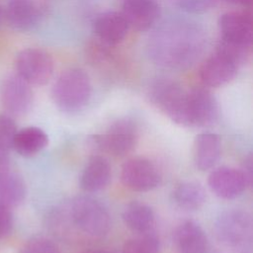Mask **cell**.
<instances>
[{
  "instance_id": "cell-28",
  "label": "cell",
  "mask_w": 253,
  "mask_h": 253,
  "mask_svg": "<svg viewBox=\"0 0 253 253\" xmlns=\"http://www.w3.org/2000/svg\"><path fill=\"white\" fill-rule=\"evenodd\" d=\"M14 218L10 208L0 203V239L6 237L12 230Z\"/></svg>"
},
{
  "instance_id": "cell-10",
  "label": "cell",
  "mask_w": 253,
  "mask_h": 253,
  "mask_svg": "<svg viewBox=\"0 0 253 253\" xmlns=\"http://www.w3.org/2000/svg\"><path fill=\"white\" fill-rule=\"evenodd\" d=\"M32 85L18 74L6 76L0 84V101L5 110L14 116L30 112L34 102Z\"/></svg>"
},
{
  "instance_id": "cell-5",
  "label": "cell",
  "mask_w": 253,
  "mask_h": 253,
  "mask_svg": "<svg viewBox=\"0 0 253 253\" xmlns=\"http://www.w3.org/2000/svg\"><path fill=\"white\" fill-rule=\"evenodd\" d=\"M101 151L113 156H125L131 152L137 144L138 127L129 118H122L113 122L105 132L92 139Z\"/></svg>"
},
{
  "instance_id": "cell-1",
  "label": "cell",
  "mask_w": 253,
  "mask_h": 253,
  "mask_svg": "<svg viewBox=\"0 0 253 253\" xmlns=\"http://www.w3.org/2000/svg\"><path fill=\"white\" fill-rule=\"evenodd\" d=\"M204 31L195 23L172 21L155 31L148 41V53L155 64L181 70L193 65L205 48Z\"/></svg>"
},
{
  "instance_id": "cell-21",
  "label": "cell",
  "mask_w": 253,
  "mask_h": 253,
  "mask_svg": "<svg viewBox=\"0 0 253 253\" xmlns=\"http://www.w3.org/2000/svg\"><path fill=\"white\" fill-rule=\"evenodd\" d=\"M48 143L47 134L38 126H27L18 129L13 148L23 156H33L46 147Z\"/></svg>"
},
{
  "instance_id": "cell-7",
  "label": "cell",
  "mask_w": 253,
  "mask_h": 253,
  "mask_svg": "<svg viewBox=\"0 0 253 253\" xmlns=\"http://www.w3.org/2000/svg\"><path fill=\"white\" fill-rule=\"evenodd\" d=\"M17 74L30 85L42 86L46 84L54 69L51 55L37 47H29L21 50L15 61Z\"/></svg>"
},
{
  "instance_id": "cell-27",
  "label": "cell",
  "mask_w": 253,
  "mask_h": 253,
  "mask_svg": "<svg viewBox=\"0 0 253 253\" xmlns=\"http://www.w3.org/2000/svg\"><path fill=\"white\" fill-rule=\"evenodd\" d=\"M175 5L188 13H203L211 9L216 0H173Z\"/></svg>"
},
{
  "instance_id": "cell-31",
  "label": "cell",
  "mask_w": 253,
  "mask_h": 253,
  "mask_svg": "<svg viewBox=\"0 0 253 253\" xmlns=\"http://www.w3.org/2000/svg\"><path fill=\"white\" fill-rule=\"evenodd\" d=\"M225 1L234 5L242 6L244 8H249L251 7V4H252V0H225Z\"/></svg>"
},
{
  "instance_id": "cell-25",
  "label": "cell",
  "mask_w": 253,
  "mask_h": 253,
  "mask_svg": "<svg viewBox=\"0 0 253 253\" xmlns=\"http://www.w3.org/2000/svg\"><path fill=\"white\" fill-rule=\"evenodd\" d=\"M19 253H60V251L51 239L44 236H35L22 246Z\"/></svg>"
},
{
  "instance_id": "cell-24",
  "label": "cell",
  "mask_w": 253,
  "mask_h": 253,
  "mask_svg": "<svg viewBox=\"0 0 253 253\" xmlns=\"http://www.w3.org/2000/svg\"><path fill=\"white\" fill-rule=\"evenodd\" d=\"M159 238L155 230L138 235L127 240L123 248V253H158Z\"/></svg>"
},
{
  "instance_id": "cell-32",
  "label": "cell",
  "mask_w": 253,
  "mask_h": 253,
  "mask_svg": "<svg viewBox=\"0 0 253 253\" xmlns=\"http://www.w3.org/2000/svg\"><path fill=\"white\" fill-rule=\"evenodd\" d=\"M81 253H109V252H107L105 250H101V249H88Z\"/></svg>"
},
{
  "instance_id": "cell-33",
  "label": "cell",
  "mask_w": 253,
  "mask_h": 253,
  "mask_svg": "<svg viewBox=\"0 0 253 253\" xmlns=\"http://www.w3.org/2000/svg\"><path fill=\"white\" fill-rule=\"evenodd\" d=\"M1 18H2V10H1V7H0V21H1Z\"/></svg>"
},
{
  "instance_id": "cell-23",
  "label": "cell",
  "mask_w": 253,
  "mask_h": 253,
  "mask_svg": "<svg viewBox=\"0 0 253 253\" xmlns=\"http://www.w3.org/2000/svg\"><path fill=\"white\" fill-rule=\"evenodd\" d=\"M27 187L22 176L8 170L0 176V203L11 208L24 202Z\"/></svg>"
},
{
  "instance_id": "cell-20",
  "label": "cell",
  "mask_w": 253,
  "mask_h": 253,
  "mask_svg": "<svg viewBox=\"0 0 253 253\" xmlns=\"http://www.w3.org/2000/svg\"><path fill=\"white\" fill-rule=\"evenodd\" d=\"M122 217L126 226L138 235L154 230L155 215L153 210L142 202L132 201L128 203L123 211Z\"/></svg>"
},
{
  "instance_id": "cell-14",
  "label": "cell",
  "mask_w": 253,
  "mask_h": 253,
  "mask_svg": "<svg viewBox=\"0 0 253 253\" xmlns=\"http://www.w3.org/2000/svg\"><path fill=\"white\" fill-rule=\"evenodd\" d=\"M129 28L138 32L151 29L160 16L156 0H122V11Z\"/></svg>"
},
{
  "instance_id": "cell-30",
  "label": "cell",
  "mask_w": 253,
  "mask_h": 253,
  "mask_svg": "<svg viewBox=\"0 0 253 253\" xmlns=\"http://www.w3.org/2000/svg\"><path fill=\"white\" fill-rule=\"evenodd\" d=\"M8 152V150L0 147V176L10 170V158Z\"/></svg>"
},
{
  "instance_id": "cell-11",
  "label": "cell",
  "mask_w": 253,
  "mask_h": 253,
  "mask_svg": "<svg viewBox=\"0 0 253 253\" xmlns=\"http://www.w3.org/2000/svg\"><path fill=\"white\" fill-rule=\"evenodd\" d=\"M208 185L215 196L223 200L235 199L251 186L241 169L228 166L213 169L208 177Z\"/></svg>"
},
{
  "instance_id": "cell-13",
  "label": "cell",
  "mask_w": 253,
  "mask_h": 253,
  "mask_svg": "<svg viewBox=\"0 0 253 253\" xmlns=\"http://www.w3.org/2000/svg\"><path fill=\"white\" fill-rule=\"evenodd\" d=\"M220 39L252 46L253 23L248 12L230 11L220 15L217 21Z\"/></svg>"
},
{
  "instance_id": "cell-18",
  "label": "cell",
  "mask_w": 253,
  "mask_h": 253,
  "mask_svg": "<svg viewBox=\"0 0 253 253\" xmlns=\"http://www.w3.org/2000/svg\"><path fill=\"white\" fill-rule=\"evenodd\" d=\"M112 178L109 161L102 155H93L87 161L81 176L80 188L87 193H95L105 189Z\"/></svg>"
},
{
  "instance_id": "cell-15",
  "label": "cell",
  "mask_w": 253,
  "mask_h": 253,
  "mask_svg": "<svg viewBox=\"0 0 253 253\" xmlns=\"http://www.w3.org/2000/svg\"><path fill=\"white\" fill-rule=\"evenodd\" d=\"M93 30L99 42L115 46L124 42L129 27L121 12L107 11L95 18Z\"/></svg>"
},
{
  "instance_id": "cell-22",
  "label": "cell",
  "mask_w": 253,
  "mask_h": 253,
  "mask_svg": "<svg viewBox=\"0 0 253 253\" xmlns=\"http://www.w3.org/2000/svg\"><path fill=\"white\" fill-rule=\"evenodd\" d=\"M173 202L182 210H200L206 202V191L196 181H183L176 185L172 192Z\"/></svg>"
},
{
  "instance_id": "cell-12",
  "label": "cell",
  "mask_w": 253,
  "mask_h": 253,
  "mask_svg": "<svg viewBox=\"0 0 253 253\" xmlns=\"http://www.w3.org/2000/svg\"><path fill=\"white\" fill-rule=\"evenodd\" d=\"M239 65L226 54L215 50L201 65L199 75L205 86L218 88L231 82L236 76Z\"/></svg>"
},
{
  "instance_id": "cell-8",
  "label": "cell",
  "mask_w": 253,
  "mask_h": 253,
  "mask_svg": "<svg viewBox=\"0 0 253 253\" xmlns=\"http://www.w3.org/2000/svg\"><path fill=\"white\" fill-rule=\"evenodd\" d=\"M188 126H210L218 120L219 109L213 94L206 87H193L187 90Z\"/></svg>"
},
{
  "instance_id": "cell-3",
  "label": "cell",
  "mask_w": 253,
  "mask_h": 253,
  "mask_svg": "<svg viewBox=\"0 0 253 253\" xmlns=\"http://www.w3.org/2000/svg\"><path fill=\"white\" fill-rule=\"evenodd\" d=\"M147 95L151 104L172 122L188 126L187 90L179 82L168 77H157L150 82Z\"/></svg>"
},
{
  "instance_id": "cell-2",
  "label": "cell",
  "mask_w": 253,
  "mask_h": 253,
  "mask_svg": "<svg viewBox=\"0 0 253 253\" xmlns=\"http://www.w3.org/2000/svg\"><path fill=\"white\" fill-rule=\"evenodd\" d=\"M92 95V84L87 72L79 67L62 71L51 88V98L55 106L66 113L83 109Z\"/></svg>"
},
{
  "instance_id": "cell-4",
  "label": "cell",
  "mask_w": 253,
  "mask_h": 253,
  "mask_svg": "<svg viewBox=\"0 0 253 253\" xmlns=\"http://www.w3.org/2000/svg\"><path fill=\"white\" fill-rule=\"evenodd\" d=\"M70 215L74 224L82 232L93 237H102L111 228V215L108 209L90 196L76 197L70 206Z\"/></svg>"
},
{
  "instance_id": "cell-9",
  "label": "cell",
  "mask_w": 253,
  "mask_h": 253,
  "mask_svg": "<svg viewBox=\"0 0 253 253\" xmlns=\"http://www.w3.org/2000/svg\"><path fill=\"white\" fill-rule=\"evenodd\" d=\"M123 185L134 192H148L155 189L161 181V175L153 162L143 157L127 159L121 169Z\"/></svg>"
},
{
  "instance_id": "cell-6",
  "label": "cell",
  "mask_w": 253,
  "mask_h": 253,
  "mask_svg": "<svg viewBox=\"0 0 253 253\" xmlns=\"http://www.w3.org/2000/svg\"><path fill=\"white\" fill-rule=\"evenodd\" d=\"M214 231L218 240L227 247H242L251 239V216L239 209L224 211L215 219Z\"/></svg>"
},
{
  "instance_id": "cell-29",
  "label": "cell",
  "mask_w": 253,
  "mask_h": 253,
  "mask_svg": "<svg viewBox=\"0 0 253 253\" xmlns=\"http://www.w3.org/2000/svg\"><path fill=\"white\" fill-rule=\"evenodd\" d=\"M252 161H253L252 160V155L249 154L247 157H245V159L243 161V164H242V168H241V171L243 172V174L247 178L250 185H252V180H253Z\"/></svg>"
},
{
  "instance_id": "cell-26",
  "label": "cell",
  "mask_w": 253,
  "mask_h": 253,
  "mask_svg": "<svg viewBox=\"0 0 253 253\" xmlns=\"http://www.w3.org/2000/svg\"><path fill=\"white\" fill-rule=\"evenodd\" d=\"M18 131L14 119L5 114H0V147L5 150L13 148L14 137Z\"/></svg>"
},
{
  "instance_id": "cell-17",
  "label": "cell",
  "mask_w": 253,
  "mask_h": 253,
  "mask_svg": "<svg viewBox=\"0 0 253 253\" xmlns=\"http://www.w3.org/2000/svg\"><path fill=\"white\" fill-rule=\"evenodd\" d=\"M175 243L180 253H209L207 234L195 220L182 221L175 230Z\"/></svg>"
},
{
  "instance_id": "cell-16",
  "label": "cell",
  "mask_w": 253,
  "mask_h": 253,
  "mask_svg": "<svg viewBox=\"0 0 253 253\" xmlns=\"http://www.w3.org/2000/svg\"><path fill=\"white\" fill-rule=\"evenodd\" d=\"M42 16V6L36 0H10L5 9L8 24L17 31L34 29Z\"/></svg>"
},
{
  "instance_id": "cell-19",
  "label": "cell",
  "mask_w": 253,
  "mask_h": 253,
  "mask_svg": "<svg viewBox=\"0 0 253 253\" xmlns=\"http://www.w3.org/2000/svg\"><path fill=\"white\" fill-rule=\"evenodd\" d=\"M220 150V138L216 133H199L193 144V159L196 167L201 171L211 169L219 159Z\"/></svg>"
}]
</instances>
